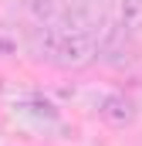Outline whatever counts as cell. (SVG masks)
<instances>
[{
    "label": "cell",
    "mask_w": 142,
    "mask_h": 146,
    "mask_svg": "<svg viewBox=\"0 0 142 146\" xmlns=\"http://www.w3.org/2000/svg\"><path fill=\"white\" fill-rule=\"evenodd\" d=\"M118 27L142 34V0H118Z\"/></svg>",
    "instance_id": "obj_4"
},
{
    "label": "cell",
    "mask_w": 142,
    "mask_h": 146,
    "mask_svg": "<svg viewBox=\"0 0 142 146\" xmlns=\"http://www.w3.org/2000/svg\"><path fill=\"white\" fill-rule=\"evenodd\" d=\"M61 7H64V0H27V10L37 17V24H51V21H58Z\"/></svg>",
    "instance_id": "obj_5"
},
{
    "label": "cell",
    "mask_w": 142,
    "mask_h": 146,
    "mask_svg": "<svg viewBox=\"0 0 142 146\" xmlns=\"http://www.w3.org/2000/svg\"><path fill=\"white\" fill-rule=\"evenodd\" d=\"M95 51H98V41L85 34H74L64 31L61 24H41L31 34V54L37 61H47V65H58V68H85L95 61Z\"/></svg>",
    "instance_id": "obj_1"
},
{
    "label": "cell",
    "mask_w": 142,
    "mask_h": 146,
    "mask_svg": "<svg viewBox=\"0 0 142 146\" xmlns=\"http://www.w3.org/2000/svg\"><path fill=\"white\" fill-rule=\"evenodd\" d=\"M64 31H74V34L85 37H98L108 31V3L105 0H64L58 21Z\"/></svg>",
    "instance_id": "obj_2"
},
{
    "label": "cell",
    "mask_w": 142,
    "mask_h": 146,
    "mask_svg": "<svg viewBox=\"0 0 142 146\" xmlns=\"http://www.w3.org/2000/svg\"><path fill=\"white\" fill-rule=\"evenodd\" d=\"M98 115L105 119L108 126H132L135 122V115H139V106L129 99V95H122V92H112V95H105L102 102H98Z\"/></svg>",
    "instance_id": "obj_3"
}]
</instances>
